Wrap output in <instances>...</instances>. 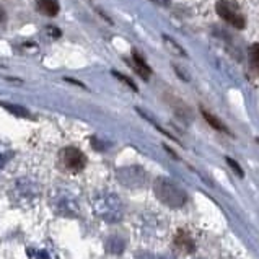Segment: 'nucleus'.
<instances>
[{
    "label": "nucleus",
    "mask_w": 259,
    "mask_h": 259,
    "mask_svg": "<svg viewBox=\"0 0 259 259\" xmlns=\"http://www.w3.org/2000/svg\"><path fill=\"white\" fill-rule=\"evenodd\" d=\"M227 163H228V165H230V166L233 168V171H235V173H238V176H243V169L240 168V165L236 163L235 160H232V158H227Z\"/></svg>",
    "instance_id": "9d476101"
},
{
    "label": "nucleus",
    "mask_w": 259,
    "mask_h": 259,
    "mask_svg": "<svg viewBox=\"0 0 259 259\" xmlns=\"http://www.w3.org/2000/svg\"><path fill=\"white\" fill-rule=\"evenodd\" d=\"M152 2H155L157 5H163V7H166V5L169 4V0H152Z\"/></svg>",
    "instance_id": "f8f14e48"
},
{
    "label": "nucleus",
    "mask_w": 259,
    "mask_h": 259,
    "mask_svg": "<svg viewBox=\"0 0 259 259\" xmlns=\"http://www.w3.org/2000/svg\"><path fill=\"white\" fill-rule=\"evenodd\" d=\"M248 57H249V65L253 69L254 73L259 75V42L253 44L248 51Z\"/></svg>",
    "instance_id": "423d86ee"
},
{
    "label": "nucleus",
    "mask_w": 259,
    "mask_h": 259,
    "mask_svg": "<svg viewBox=\"0 0 259 259\" xmlns=\"http://www.w3.org/2000/svg\"><path fill=\"white\" fill-rule=\"evenodd\" d=\"M217 13L220 15V18L227 21L228 25H232L235 28H245L246 20L245 15L241 13L240 7L236 5L233 0H219L217 2Z\"/></svg>",
    "instance_id": "f03ea898"
},
{
    "label": "nucleus",
    "mask_w": 259,
    "mask_h": 259,
    "mask_svg": "<svg viewBox=\"0 0 259 259\" xmlns=\"http://www.w3.org/2000/svg\"><path fill=\"white\" fill-rule=\"evenodd\" d=\"M155 194L161 202L169 205V207H181L186 202V194L184 191L176 186L173 181H168L165 178L155 181Z\"/></svg>",
    "instance_id": "f257e3e1"
},
{
    "label": "nucleus",
    "mask_w": 259,
    "mask_h": 259,
    "mask_svg": "<svg viewBox=\"0 0 259 259\" xmlns=\"http://www.w3.org/2000/svg\"><path fill=\"white\" fill-rule=\"evenodd\" d=\"M36 7H38V12L46 17H56L61 9L57 0H36Z\"/></svg>",
    "instance_id": "20e7f679"
},
{
    "label": "nucleus",
    "mask_w": 259,
    "mask_h": 259,
    "mask_svg": "<svg viewBox=\"0 0 259 259\" xmlns=\"http://www.w3.org/2000/svg\"><path fill=\"white\" fill-rule=\"evenodd\" d=\"M0 106L5 108V109H9V111H13V113H15V114H18V116H28V111L23 109V108L12 106V105H5V103H0Z\"/></svg>",
    "instance_id": "1a4fd4ad"
},
{
    "label": "nucleus",
    "mask_w": 259,
    "mask_h": 259,
    "mask_svg": "<svg viewBox=\"0 0 259 259\" xmlns=\"http://www.w3.org/2000/svg\"><path fill=\"white\" fill-rule=\"evenodd\" d=\"M176 245L180 246V248H186L189 251H192V248H194V243H192V240L189 238V236L186 233H180L178 235V238H176Z\"/></svg>",
    "instance_id": "6e6552de"
},
{
    "label": "nucleus",
    "mask_w": 259,
    "mask_h": 259,
    "mask_svg": "<svg viewBox=\"0 0 259 259\" xmlns=\"http://www.w3.org/2000/svg\"><path fill=\"white\" fill-rule=\"evenodd\" d=\"M62 161L72 171H80L87 165V157L78 149H75V147H67L62 152Z\"/></svg>",
    "instance_id": "7ed1b4c3"
},
{
    "label": "nucleus",
    "mask_w": 259,
    "mask_h": 259,
    "mask_svg": "<svg viewBox=\"0 0 259 259\" xmlns=\"http://www.w3.org/2000/svg\"><path fill=\"white\" fill-rule=\"evenodd\" d=\"M132 65H134V69L137 70V73L142 78H149L150 77L152 70L149 69V65L145 64V61L137 53H134V56H132Z\"/></svg>",
    "instance_id": "39448f33"
},
{
    "label": "nucleus",
    "mask_w": 259,
    "mask_h": 259,
    "mask_svg": "<svg viewBox=\"0 0 259 259\" xmlns=\"http://www.w3.org/2000/svg\"><path fill=\"white\" fill-rule=\"evenodd\" d=\"M202 116H204V119L209 122L213 129H217V131H222V132H228L227 131V127H225V124L222 122L220 119H217L215 116H213L212 113H209V111H205V109H202Z\"/></svg>",
    "instance_id": "0eeeda50"
},
{
    "label": "nucleus",
    "mask_w": 259,
    "mask_h": 259,
    "mask_svg": "<svg viewBox=\"0 0 259 259\" xmlns=\"http://www.w3.org/2000/svg\"><path fill=\"white\" fill-rule=\"evenodd\" d=\"M7 21V13H5V10L2 9V7H0V25H4Z\"/></svg>",
    "instance_id": "9b49d317"
}]
</instances>
